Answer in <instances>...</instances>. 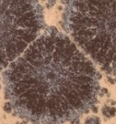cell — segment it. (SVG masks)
I'll list each match as a JSON object with an SVG mask.
<instances>
[{
	"label": "cell",
	"mask_w": 116,
	"mask_h": 124,
	"mask_svg": "<svg viewBox=\"0 0 116 124\" xmlns=\"http://www.w3.org/2000/svg\"><path fill=\"white\" fill-rule=\"evenodd\" d=\"M100 74L71 39L51 27L3 70L13 113L33 124H63L93 110Z\"/></svg>",
	"instance_id": "1"
},
{
	"label": "cell",
	"mask_w": 116,
	"mask_h": 124,
	"mask_svg": "<svg viewBox=\"0 0 116 124\" xmlns=\"http://www.w3.org/2000/svg\"><path fill=\"white\" fill-rule=\"evenodd\" d=\"M64 28L105 73L116 75V0H65Z\"/></svg>",
	"instance_id": "2"
},
{
	"label": "cell",
	"mask_w": 116,
	"mask_h": 124,
	"mask_svg": "<svg viewBox=\"0 0 116 124\" xmlns=\"http://www.w3.org/2000/svg\"><path fill=\"white\" fill-rule=\"evenodd\" d=\"M45 27L38 0H1V67L23 54Z\"/></svg>",
	"instance_id": "3"
},
{
	"label": "cell",
	"mask_w": 116,
	"mask_h": 124,
	"mask_svg": "<svg viewBox=\"0 0 116 124\" xmlns=\"http://www.w3.org/2000/svg\"><path fill=\"white\" fill-rule=\"evenodd\" d=\"M102 113L103 116L108 118V119L113 118L116 115V108L110 106V105H104L102 108Z\"/></svg>",
	"instance_id": "4"
},
{
	"label": "cell",
	"mask_w": 116,
	"mask_h": 124,
	"mask_svg": "<svg viewBox=\"0 0 116 124\" xmlns=\"http://www.w3.org/2000/svg\"><path fill=\"white\" fill-rule=\"evenodd\" d=\"M84 124H101V120L97 116H89L84 120Z\"/></svg>",
	"instance_id": "5"
},
{
	"label": "cell",
	"mask_w": 116,
	"mask_h": 124,
	"mask_svg": "<svg viewBox=\"0 0 116 124\" xmlns=\"http://www.w3.org/2000/svg\"><path fill=\"white\" fill-rule=\"evenodd\" d=\"M55 4H56V0H46L47 8H53Z\"/></svg>",
	"instance_id": "6"
},
{
	"label": "cell",
	"mask_w": 116,
	"mask_h": 124,
	"mask_svg": "<svg viewBox=\"0 0 116 124\" xmlns=\"http://www.w3.org/2000/svg\"><path fill=\"white\" fill-rule=\"evenodd\" d=\"M72 124H80V122H79V119L74 120V121H72Z\"/></svg>",
	"instance_id": "7"
},
{
	"label": "cell",
	"mask_w": 116,
	"mask_h": 124,
	"mask_svg": "<svg viewBox=\"0 0 116 124\" xmlns=\"http://www.w3.org/2000/svg\"><path fill=\"white\" fill-rule=\"evenodd\" d=\"M20 124H27V123H26V122H23V123H20Z\"/></svg>",
	"instance_id": "8"
}]
</instances>
